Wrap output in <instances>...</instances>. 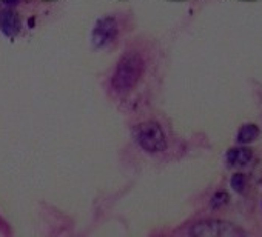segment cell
Segmentation results:
<instances>
[{
  "label": "cell",
  "mask_w": 262,
  "mask_h": 237,
  "mask_svg": "<svg viewBox=\"0 0 262 237\" xmlns=\"http://www.w3.org/2000/svg\"><path fill=\"white\" fill-rule=\"evenodd\" d=\"M253 157L250 148H231L227 151V162L230 167H241L247 165Z\"/></svg>",
  "instance_id": "6"
},
{
  "label": "cell",
  "mask_w": 262,
  "mask_h": 237,
  "mask_svg": "<svg viewBox=\"0 0 262 237\" xmlns=\"http://www.w3.org/2000/svg\"><path fill=\"white\" fill-rule=\"evenodd\" d=\"M228 202V194L225 193V191H219V193H216L213 197H211V208H221V206H224L225 203Z\"/></svg>",
  "instance_id": "9"
},
{
  "label": "cell",
  "mask_w": 262,
  "mask_h": 237,
  "mask_svg": "<svg viewBox=\"0 0 262 237\" xmlns=\"http://www.w3.org/2000/svg\"><path fill=\"white\" fill-rule=\"evenodd\" d=\"M0 30H2V33L7 37L14 39L22 30V22H20L19 14L16 11H13V10L5 11L2 19H0Z\"/></svg>",
  "instance_id": "5"
},
{
  "label": "cell",
  "mask_w": 262,
  "mask_h": 237,
  "mask_svg": "<svg viewBox=\"0 0 262 237\" xmlns=\"http://www.w3.org/2000/svg\"><path fill=\"white\" fill-rule=\"evenodd\" d=\"M144 59L139 53H126L120 57V60L116 65V69L111 77V88L117 94H125L133 89L142 74H144Z\"/></svg>",
  "instance_id": "1"
},
{
  "label": "cell",
  "mask_w": 262,
  "mask_h": 237,
  "mask_svg": "<svg viewBox=\"0 0 262 237\" xmlns=\"http://www.w3.org/2000/svg\"><path fill=\"white\" fill-rule=\"evenodd\" d=\"M190 234L196 237H241L244 231L224 220H204L196 223Z\"/></svg>",
  "instance_id": "3"
},
{
  "label": "cell",
  "mask_w": 262,
  "mask_h": 237,
  "mask_svg": "<svg viewBox=\"0 0 262 237\" xmlns=\"http://www.w3.org/2000/svg\"><path fill=\"white\" fill-rule=\"evenodd\" d=\"M27 25H28V28H34V25H36V17H34V16H31V17L28 19Z\"/></svg>",
  "instance_id": "10"
},
{
  "label": "cell",
  "mask_w": 262,
  "mask_h": 237,
  "mask_svg": "<svg viewBox=\"0 0 262 237\" xmlns=\"http://www.w3.org/2000/svg\"><path fill=\"white\" fill-rule=\"evenodd\" d=\"M5 2L8 4V5H17L20 0H5Z\"/></svg>",
  "instance_id": "11"
},
{
  "label": "cell",
  "mask_w": 262,
  "mask_h": 237,
  "mask_svg": "<svg viewBox=\"0 0 262 237\" xmlns=\"http://www.w3.org/2000/svg\"><path fill=\"white\" fill-rule=\"evenodd\" d=\"M260 134V130L259 127H256L254 124H247L244 125L239 133H237V142L239 144H250L253 140H256Z\"/></svg>",
  "instance_id": "7"
},
{
  "label": "cell",
  "mask_w": 262,
  "mask_h": 237,
  "mask_svg": "<svg viewBox=\"0 0 262 237\" xmlns=\"http://www.w3.org/2000/svg\"><path fill=\"white\" fill-rule=\"evenodd\" d=\"M119 27L114 17H102L96 22L93 33H91V42L96 48H105L110 43H113L117 37Z\"/></svg>",
  "instance_id": "4"
},
{
  "label": "cell",
  "mask_w": 262,
  "mask_h": 237,
  "mask_svg": "<svg viewBox=\"0 0 262 237\" xmlns=\"http://www.w3.org/2000/svg\"><path fill=\"white\" fill-rule=\"evenodd\" d=\"M245 185H247V177H245V174L236 173V174L231 177V186H233L234 191L242 193L244 188H245Z\"/></svg>",
  "instance_id": "8"
},
{
  "label": "cell",
  "mask_w": 262,
  "mask_h": 237,
  "mask_svg": "<svg viewBox=\"0 0 262 237\" xmlns=\"http://www.w3.org/2000/svg\"><path fill=\"white\" fill-rule=\"evenodd\" d=\"M136 144L150 154L162 153L167 148V139L159 124L156 122H144L135 130Z\"/></svg>",
  "instance_id": "2"
}]
</instances>
